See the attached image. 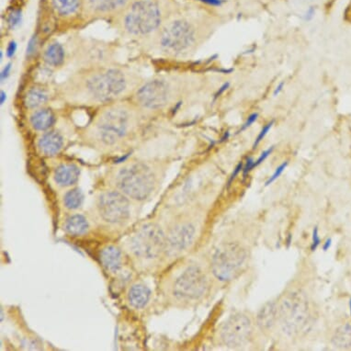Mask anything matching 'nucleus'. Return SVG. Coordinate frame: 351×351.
<instances>
[{"mask_svg":"<svg viewBox=\"0 0 351 351\" xmlns=\"http://www.w3.org/2000/svg\"><path fill=\"white\" fill-rule=\"evenodd\" d=\"M16 48H17V46H16L15 42L11 41L10 46H9V48H8V56H10V57L13 56L15 54Z\"/></svg>","mask_w":351,"mask_h":351,"instance_id":"36","label":"nucleus"},{"mask_svg":"<svg viewBox=\"0 0 351 351\" xmlns=\"http://www.w3.org/2000/svg\"><path fill=\"white\" fill-rule=\"evenodd\" d=\"M287 166H288L287 162H284L283 164H281V166H279L275 170V172L273 173V175L271 176V178L269 179V181H267L266 186L271 185L274 181H276L277 179H279L281 177V174L283 173V171L285 170Z\"/></svg>","mask_w":351,"mask_h":351,"instance_id":"27","label":"nucleus"},{"mask_svg":"<svg viewBox=\"0 0 351 351\" xmlns=\"http://www.w3.org/2000/svg\"><path fill=\"white\" fill-rule=\"evenodd\" d=\"M56 116L51 109L40 108L34 110L30 116V126L38 131H47L55 124Z\"/></svg>","mask_w":351,"mask_h":351,"instance_id":"17","label":"nucleus"},{"mask_svg":"<svg viewBox=\"0 0 351 351\" xmlns=\"http://www.w3.org/2000/svg\"><path fill=\"white\" fill-rule=\"evenodd\" d=\"M320 243H321V240H320L319 234H318V228L316 227V228L314 229V232H313V244H312L311 246L312 250H316V248L318 247V246L320 245Z\"/></svg>","mask_w":351,"mask_h":351,"instance_id":"29","label":"nucleus"},{"mask_svg":"<svg viewBox=\"0 0 351 351\" xmlns=\"http://www.w3.org/2000/svg\"><path fill=\"white\" fill-rule=\"evenodd\" d=\"M140 77L133 71L117 66H96L80 71L62 84L65 101L79 105H108L136 92Z\"/></svg>","mask_w":351,"mask_h":351,"instance_id":"1","label":"nucleus"},{"mask_svg":"<svg viewBox=\"0 0 351 351\" xmlns=\"http://www.w3.org/2000/svg\"><path fill=\"white\" fill-rule=\"evenodd\" d=\"M51 100V92L45 85H33L26 92L24 104L30 111L45 107Z\"/></svg>","mask_w":351,"mask_h":351,"instance_id":"16","label":"nucleus"},{"mask_svg":"<svg viewBox=\"0 0 351 351\" xmlns=\"http://www.w3.org/2000/svg\"><path fill=\"white\" fill-rule=\"evenodd\" d=\"M36 43H37V42H36L35 39L30 40V43H29L28 48H27V55H28V56H30L31 54H33V53L35 52L36 46H37Z\"/></svg>","mask_w":351,"mask_h":351,"instance_id":"34","label":"nucleus"},{"mask_svg":"<svg viewBox=\"0 0 351 351\" xmlns=\"http://www.w3.org/2000/svg\"><path fill=\"white\" fill-rule=\"evenodd\" d=\"M54 11L62 18H70L83 8V0H51Z\"/></svg>","mask_w":351,"mask_h":351,"instance_id":"21","label":"nucleus"},{"mask_svg":"<svg viewBox=\"0 0 351 351\" xmlns=\"http://www.w3.org/2000/svg\"><path fill=\"white\" fill-rule=\"evenodd\" d=\"M163 14L156 0H136L120 14L119 26L131 38H150L160 29Z\"/></svg>","mask_w":351,"mask_h":351,"instance_id":"3","label":"nucleus"},{"mask_svg":"<svg viewBox=\"0 0 351 351\" xmlns=\"http://www.w3.org/2000/svg\"><path fill=\"white\" fill-rule=\"evenodd\" d=\"M253 333L250 318L244 314H236L229 317L223 326L221 338L229 347H239L246 345Z\"/></svg>","mask_w":351,"mask_h":351,"instance_id":"12","label":"nucleus"},{"mask_svg":"<svg viewBox=\"0 0 351 351\" xmlns=\"http://www.w3.org/2000/svg\"><path fill=\"white\" fill-rule=\"evenodd\" d=\"M279 306V320L287 336L298 335L304 328L310 315V306L304 293L291 291L282 298Z\"/></svg>","mask_w":351,"mask_h":351,"instance_id":"5","label":"nucleus"},{"mask_svg":"<svg viewBox=\"0 0 351 351\" xmlns=\"http://www.w3.org/2000/svg\"><path fill=\"white\" fill-rule=\"evenodd\" d=\"M171 89L164 78H155L141 85L135 92V102L141 111H160L169 101Z\"/></svg>","mask_w":351,"mask_h":351,"instance_id":"9","label":"nucleus"},{"mask_svg":"<svg viewBox=\"0 0 351 351\" xmlns=\"http://www.w3.org/2000/svg\"><path fill=\"white\" fill-rule=\"evenodd\" d=\"M273 120L271 121V122H270V123H268L262 130H261L260 133H259V135H258V136L256 137V141H255V143H254V146H253V148H256V146H258L259 144H260L261 141L263 140L264 138H265V136H267V134L269 133V130H271V127H272V125H273Z\"/></svg>","mask_w":351,"mask_h":351,"instance_id":"28","label":"nucleus"},{"mask_svg":"<svg viewBox=\"0 0 351 351\" xmlns=\"http://www.w3.org/2000/svg\"><path fill=\"white\" fill-rule=\"evenodd\" d=\"M332 245V239L331 238H328L327 240L326 241V243L324 244V246H323V249H324V251H326L328 250L329 248H330V246H331Z\"/></svg>","mask_w":351,"mask_h":351,"instance_id":"39","label":"nucleus"},{"mask_svg":"<svg viewBox=\"0 0 351 351\" xmlns=\"http://www.w3.org/2000/svg\"><path fill=\"white\" fill-rule=\"evenodd\" d=\"M20 13H14V14H12V16L10 17V23L11 24V26L14 27V26L17 25V24L19 23V21H20Z\"/></svg>","mask_w":351,"mask_h":351,"instance_id":"35","label":"nucleus"},{"mask_svg":"<svg viewBox=\"0 0 351 351\" xmlns=\"http://www.w3.org/2000/svg\"><path fill=\"white\" fill-rule=\"evenodd\" d=\"M98 210L104 221L110 224H120L130 216V202L119 191H106L99 198Z\"/></svg>","mask_w":351,"mask_h":351,"instance_id":"11","label":"nucleus"},{"mask_svg":"<svg viewBox=\"0 0 351 351\" xmlns=\"http://www.w3.org/2000/svg\"><path fill=\"white\" fill-rule=\"evenodd\" d=\"M283 86H284V82H281V84H280V85H278V86H277L276 89H275V91H274V93H273V95H274V96L279 95V94H280V93H281V91H282V89H283Z\"/></svg>","mask_w":351,"mask_h":351,"instance_id":"37","label":"nucleus"},{"mask_svg":"<svg viewBox=\"0 0 351 351\" xmlns=\"http://www.w3.org/2000/svg\"><path fill=\"white\" fill-rule=\"evenodd\" d=\"M131 0H83V10L91 19H105L120 13Z\"/></svg>","mask_w":351,"mask_h":351,"instance_id":"13","label":"nucleus"},{"mask_svg":"<svg viewBox=\"0 0 351 351\" xmlns=\"http://www.w3.org/2000/svg\"><path fill=\"white\" fill-rule=\"evenodd\" d=\"M208 280L204 272L198 266L189 267L176 280L173 294L180 300L194 301L205 294Z\"/></svg>","mask_w":351,"mask_h":351,"instance_id":"10","label":"nucleus"},{"mask_svg":"<svg viewBox=\"0 0 351 351\" xmlns=\"http://www.w3.org/2000/svg\"><path fill=\"white\" fill-rule=\"evenodd\" d=\"M155 174L150 166L143 162H136L120 168L116 176V185L122 193L144 201L155 187Z\"/></svg>","mask_w":351,"mask_h":351,"instance_id":"4","label":"nucleus"},{"mask_svg":"<svg viewBox=\"0 0 351 351\" xmlns=\"http://www.w3.org/2000/svg\"><path fill=\"white\" fill-rule=\"evenodd\" d=\"M257 117H258V114H257V113H253V114H251V115L247 118V120H246V122H245V124L241 128L240 131H243V130L247 129L248 127H250V126L256 121Z\"/></svg>","mask_w":351,"mask_h":351,"instance_id":"30","label":"nucleus"},{"mask_svg":"<svg viewBox=\"0 0 351 351\" xmlns=\"http://www.w3.org/2000/svg\"><path fill=\"white\" fill-rule=\"evenodd\" d=\"M195 235L194 226L190 224L176 226L166 238V246L174 252H180L189 247Z\"/></svg>","mask_w":351,"mask_h":351,"instance_id":"14","label":"nucleus"},{"mask_svg":"<svg viewBox=\"0 0 351 351\" xmlns=\"http://www.w3.org/2000/svg\"><path fill=\"white\" fill-rule=\"evenodd\" d=\"M332 344L341 349L351 347V324L346 323L336 328L332 337Z\"/></svg>","mask_w":351,"mask_h":351,"instance_id":"25","label":"nucleus"},{"mask_svg":"<svg viewBox=\"0 0 351 351\" xmlns=\"http://www.w3.org/2000/svg\"><path fill=\"white\" fill-rule=\"evenodd\" d=\"M278 319L279 306L277 305L276 301H269L258 312L256 323L261 330L270 331L274 327Z\"/></svg>","mask_w":351,"mask_h":351,"instance_id":"18","label":"nucleus"},{"mask_svg":"<svg viewBox=\"0 0 351 351\" xmlns=\"http://www.w3.org/2000/svg\"><path fill=\"white\" fill-rule=\"evenodd\" d=\"M84 201V194L81 190L75 188L67 191L64 197L65 206L69 210L78 209Z\"/></svg>","mask_w":351,"mask_h":351,"instance_id":"26","label":"nucleus"},{"mask_svg":"<svg viewBox=\"0 0 351 351\" xmlns=\"http://www.w3.org/2000/svg\"><path fill=\"white\" fill-rule=\"evenodd\" d=\"M65 53L59 42H52L48 45L43 52V61L50 67H58L65 61Z\"/></svg>","mask_w":351,"mask_h":351,"instance_id":"23","label":"nucleus"},{"mask_svg":"<svg viewBox=\"0 0 351 351\" xmlns=\"http://www.w3.org/2000/svg\"><path fill=\"white\" fill-rule=\"evenodd\" d=\"M246 258V252L236 243H226L220 246L211 259V271L217 280L230 281L240 272Z\"/></svg>","mask_w":351,"mask_h":351,"instance_id":"7","label":"nucleus"},{"mask_svg":"<svg viewBox=\"0 0 351 351\" xmlns=\"http://www.w3.org/2000/svg\"><path fill=\"white\" fill-rule=\"evenodd\" d=\"M10 65H7L5 67V69H4V71L2 72V74H1V78L2 79H4L6 77H7V75H9V73H10Z\"/></svg>","mask_w":351,"mask_h":351,"instance_id":"38","label":"nucleus"},{"mask_svg":"<svg viewBox=\"0 0 351 351\" xmlns=\"http://www.w3.org/2000/svg\"><path fill=\"white\" fill-rule=\"evenodd\" d=\"M151 291L144 284H136L131 287L128 293V301L136 309L144 308L150 299Z\"/></svg>","mask_w":351,"mask_h":351,"instance_id":"22","label":"nucleus"},{"mask_svg":"<svg viewBox=\"0 0 351 351\" xmlns=\"http://www.w3.org/2000/svg\"><path fill=\"white\" fill-rule=\"evenodd\" d=\"M101 261L106 271L111 273H117L121 269V253L116 246H106L105 248L101 251Z\"/></svg>","mask_w":351,"mask_h":351,"instance_id":"20","label":"nucleus"},{"mask_svg":"<svg viewBox=\"0 0 351 351\" xmlns=\"http://www.w3.org/2000/svg\"><path fill=\"white\" fill-rule=\"evenodd\" d=\"M80 175V170L73 164H62L56 167L54 174L55 181L61 187H69L75 184Z\"/></svg>","mask_w":351,"mask_h":351,"instance_id":"19","label":"nucleus"},{"mask_svg":"<svg viewBox=\"0 0 351 351\" xmlns=\"http://www.w3.org/2000/svg\"><path fill=\"white\" fill-rule=\"evenodd\" d=\"M4 101H5V93L2 91V92H1V103L3 104Z\"/></svg>","mask_w":351,"mask_h":351,"instance_id":"41","label":"nucleus"},{"mask_svg":"<svg viewBox=\"0 0 351 351\" xmlns=\"http://www.w3.org/2000/svg\"><path fill=\"white\" fill-rule=\"evenodd\" d=\"M156 46L164 53L181 55L194 45L196 32L193 26L185 20H172L156 31Z\"/></svg>","mask_w":351,"mask_h":351,"instance_id":"6","label":"nucleus"},{"mask_svg":"<svg viewBox=\"0 0 351 351\" xmlns=\"http://www.w3.org/2000/svg\"><path fill=\"white\" fill-rule=\"evenodd\" d=\"M273 149H274V147H271V148H269L268 150L265 151V152H263V153L261 154V156H259V158H258L257 160L255 161V166H257L258 165H260L262 162H264V161L266 160L267 158H268V156H270L271 153H272Z\"/></svg>","mask_w":351,"mask_h":351,"instance_id":"31","label":"nucleus"},{"mask_svg":"<svg viewBox=\"0 0 351 351\" xmlns=\"http://www.w3.org/2000/svg\"><path fill=\"white\" fill-rule=\"evenodd\" d=\"M139 111L137 106L120 101L105 105L89 126L87 135L101 146H117L134 135L141 125Z\"/></svg>","mask_w":351,"mask_h":351,"instance_id":"2","label":"nucleus"},{"mask_svg":"<svg viewBox=\"0 0 351 351\" xmlns=\"http://www.w3.org/2000/svg\"><path fill=\"white\" fill-rule=\"evenodd\" d=\"M349 311H350V316H351V299H350V301H349Z\"/></svg>","mask_w":351,"mask_h":351,"instance_id":"42","label":"nucleus"},{"mask_svg":"<svg viewBox=\"0 0 351 351\" xmlns=\"http://www.w3.org/2000/svg\"><path fill=\"white\" fill-rule=\"evenodd\" d=\"M64 146V138L59 131L49 130L45 131L38 141V148L46 156H56Z\"/></svg>","mask_w":351,"mask_h":351,"instance_id":"15","label":"nucleus"},{"mask_svg":"<svg viewBox=\"0 0 351 351\" xmlns=\"http://www.w3.org/2000/svg\"><path fill=\"white\" fill-rule=\"evenodd\" d=\"M241 170H243V163H239V164L237 165V166H236V169H235V171H234L233 174H232L230 180L228 181V186L231 185L232 182L236 179V176L239 174V172H240Z\"/></svg>","mask_w":351,"mask_h":351,"instance_id":"33","label":"nucleus"},{"mask_svg":"<svg viewBox=\"0 0 351 351\" xmlns=\"http://www.w3.org/2000/svg\"><path fill=\"white\" fill-rule=\"evenodd\" d=\"M229 83H226V84H224V85L222 86L221 89H220V91H218V93L216 94V98L217 97H219V96L221 95L222 93L224 92V91H226L227 89H228V86H229Z\"/></svg>","mask_w":351,"mask_h":351,"instance_id":"40","label":"nucleus"},{"mask_svg":"<svg viewBox=\"0 0 351 351\" xmlns=\"http://www.w3.org/2000/svg\"><path fill=\"white\" fill-rule=\"evenodd\" d=\"M129 245L136 256L144 259H154L166 249V238L159 226L147 224L131 236Z\"/></svg>","mask_w":351,"mask_h":351,"instance_id":"8","label":"nucleus"},{"mask_svg":"<svg viewBox=\"0 0 351 351\" xmlns=\"http://www.w3.org/2000/svg\"><path fill=\"white\" fill-rule=\"evenodd\" d=\"M254 167H255V161L252 158H248L246 161V166H244V169H243L244 176H246L248 172H250Z\"/></svg>","mask_w":351,"mask_h":351,"instance_id":"32","label":"nucleus"},{"mask_svg":"<svg viewBox=\"0 0 351 351\" xmlns=\"http://www.w3.org/2000/svg\"><path fill=\"white\" fill-rule=\"evenodd\" d=\"M89 229V223L85 217L81 214L72 215L66 220L65 230L71 236H81Z\"/></svg>","mask_w":351,"mask_h":351,"instance_id":"24","label":"nucleus"}]
</instances>
